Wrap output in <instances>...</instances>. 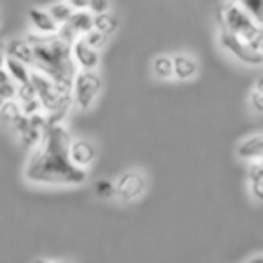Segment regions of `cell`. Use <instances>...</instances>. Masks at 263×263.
I'll return each instance as SVG.
<instances>
[{
    "mask_svg": "<svg viewBox=\"0 0 263 263\" xmlns=\"http://www.w3.org/2000/svg\"><path fill=\"white\" fill-rule=\"evenodd\" d=\"M70 141L72 137L65 124L47 123L24 170L26 179L42 186H80L87 182V172L69 161Z\"/></svg>",
    "mask_w": 263,
    "mask_h": 263,
    "instance_id": "obj_1",
    "label": "cell"
},
{
    "mask_svg": "<svg viewBox=\"0 0 263 263\" xmlns=\"http://www.w3.org/2000/svg\"><path fill=\"white\" fill-rule=\"evenodd\" d=\"M26 40L33 47V65L38 72L45 74L54 83L72 85V78L78 72L70 56V45L60 40L56 34L31 33Z\"/></svg>",
    "mask_w": 263,
    "mask_h": 263,
    "instance_id": "obj_2",
    "label": "cell"
},
{
    "mask_svg": "<svg viewBox=\"0 0 263 263\" xmlns=\"http://www.w3.org/2000/svg\"><path fill=\"white\" fill-rule=\"evenodd\" d=\"M220 31H226L238 42L249 47L252 52L263 54V38H261V24L256 22L251 15L243 11L234 2H227L216 13Z\"/></svg>",
    "mask_w": 263,
    "mask_h": 263,
    "instance_id": "obj_3",
    "label": "cell"
},
{
    "mask_svg": "<svg viewBox=\"0 0 263 263\" xmlns=\"http://www.w3.org/2000/svg\"><path fill=\"white\" fill-rule=\"evenodd\" d=\"M103 81L96 70H78L72 78V105L88 110L99 98Z\"/></svg>",
    "mask_w": 263,
    "mask_h": 263,
    "instance_id": "obj_4",
    "label": "cell"
},
{
    "mask_svg": "<svg viewBox=\"0 0 263 263\" xmlns=\"http://www.w3.org/2000/svg\"><path fill=\"white\" fill-rule=\"evenodd\" d=\"M146 177L139 170H130L124 172L114 184V197L123 204H132L139 200L146 191Z\"/></svg>",
    "mask_w": 263,
    "mask_h": 263,
    "instance_id": "obj_5",
    "label": "cell"
},
{
    "mask_svg": "<svg viewBox=\"0 0 263 263\" xmlns=\"http://www.w3.org/2000/svg\"><path fill=\"white\" fill-rule=\"evenodd\" d=\"M47 126V116L44 112L33 114V116H20L13 123V132L16 134L18 141L26 148H34L42 137V132Z\"/></svg>",
    "mask_w": 263,
    "mask_h": 263,
    "instance_id": "obj_6",
    "label": "cell"
},
{
    "mask_svg": "<svg viewBox=\"0 0 263 263\" xmlns=\"http://www.w3.org/2000/svg\"><path fill=\"white\" fill-rule=\"evenodd\" d=\"M220 45L229 52L231 56H234L236 60H240L241 63L251 67H258L261 65L263 62V54H258V52H252L249 47H245L241 42H238L234 36H231L226 31H220Z\"/></svg>",
    "mask_w": 263,
    "mask_h": 263,
    "instance_id": "obj_7",
    "label": "cell"
},
{
    "mask_svg": "<svg viewBox=\"0 0 263 263\" xmlns=\"http://www.w3.org/2000/svg\"><path fill=\"white\" fill-rule=\"evenodd\" d=\"M69 161L72 166L80 170H85L87 172L92 166V162L96 161V146L87 139H74L70 141L69 144Z\"/></svg>",
    "mask_w": 263,
    "mask_h": 263,
    "instance_id": "obj_8",
    "label": "cell"
},
{
    "mask_svg": "<svg viewBox=\"0 0 263 263\" xmlns=\"http://www.w3.org/2000/svg\"><path fill=\"white\" fill-rule=\"evenodd\" d=\"M70 56L80 70H96L99 65V51L88 47L83 42V38H78L70 44Z\"/></svg>",
    "mask_w": 263,
    "mask_h": 263,
    "instance_id": "obj_9",
    "label": "cell"
},
{
    "mask_svg": "<svg viewBox=\"0 0 263 263\" xmlns=\"http://www.w3.org/2000/svg\"><path fill=\"white\" fill-rule=\"evenodd\" d=\"M172 65H173V78L179 81H190L197 76L198 72V63L193 56L190 54H175L172 56Z\"/></svg>",
    "mask_w": 263,
    "mask_h": 263,
    "instance_id": "obj_10",
    "label": "cell"
},
{
    "mask_svg": "<svg viewBox=\"0 0 263 263\" xmlns=\"http://www.w3.org/2000/svg\"><path fill=\"white\" fill-rule=\"evenodd\" d=\"M236 155L243 161H261L263 155V137L259 134L247 137L245 141H241L236 148Z\"/></svg>",
    "mask_w": 263,
    "mask_h": 263,
    "instance_id": "obj_11",
    "label": "cell"
},
{
    "mask_svg": "<svg viewBox=\"0 0 263 263\" xmlns=\"http://www.w3.org/2000/svg\"><path fill=\"white\" fill-rule=\"evenodd\" d=\"M6 56L18 62L26 63V65H33V47L26 38H13L6 45Z\"/></svg>",
    "mask_w": 263,
    "mask_h": 263,
    "instance_id": "obj_12",
    "label": "cell"
},
{
    "mask_svg": "<svg viewBox=\"0 0 263 263\" xmlns=\"http://www.w3.org/2000/svg\"><path fill=\"white\" fill-rule=\"evenodd\" d=\"M27 16H29V22L33 24V27L36 29V33L56 34V31H58V24L52 20V16L49 15L45 9L33 8V9L27 11Z\"/></svg>",
    "mask_w": 263,
    "mask_h": 263,
    "instance_id": "obj_13",
    "label": "cell"
},
{
    "mask_svg": "<svg viewBox=\"0 0 263 263\" xmlns=\"http://www.w3.org/2000/svg\"><path fill=\"white\" fill-rule=\"evenodd\" d=\"M4 69H6V72L9 74V78H11L13 83H16V85L29 83V80H31V69H29V65H26V63L18 62V60L6 58Z\"/></svg>",
    "mask_w": 263,
    "mask_h": 263,
    "instance_id": "obj_14",
    "label": "cell"
},
{
    "mask_svg": "<svg viewBox=\"0 0 263 263\" xmlns=\"http://www.w3.org/2000/svg\"><path fill=\"white\" fill-rule=\"evenodd\" d=\"M117 27H119V22H117V18L110 11L99 13V15H94V18H92V29L99 31L106 38L112 36L117 31Z\"/></svg>",
    "mask_w": 263,
    "mask_h": 263,
    "instance_id": "obj_15",
    "label": "cell"
},
{
    "mask_svg": "<svg viewBox=\"0 0 263 263\" xmlns=\"http://www.w3.org/2000/svg\"><path fill=\"white\" fill-rule=\"evenodd\" d=\"M92 18H94V15H92L90 11L81 9V11H74L72 16H70V20L67 24H69L70 29H72L74 33L81 38L83 34H87L88 31L92 29Z\"/></svg>",
    "mask_w": 263,
    "mask_h": 263,
    "instance_id": "obj_16",
    "label": "cell"
},
{
    "mask_svg": "<svg viewBox=\"0 0 263 263\" xmlns=\"http://www.w3.org/2000/svg\"><path fill=\"white\" fill-rule=\"evenodd\" d=\"M20 116H22V110H20V105L16 99H9V101H4L0 105V123L4 126H13V123Z\"/></svg>",
    "mask_w": 263,
    "mask_h": 263,
    "instance_id": "obj_17",
    "label": "cell"
},
{
    "mask_svg": "<svg viewBox=\"0 0 263 263\" xmlns=\"http://www.w3.org/2000/svg\"><path fill=\"white\" fill-rule=\"evenodd\" d=\"M152 70L159 80H172L173 78V65L172 56H157L152 63Z\"/></svg>",
    "mask_w": 263,
    "mask_h": 263,
    "instance_id": "obj_18",
    "label": "cell"
},
{
    "mask_svg": "<svg viewBox=\"0 0 263 263\" xmlns=\"http://www.w3.org/2000/svg\"><path fill=\"white\" fill-rule=\"evenodd\" d=\"M49 15L52 16V20H54L58 26H62V24H67L70 20V16H72L74 9L70 8L67 2H56V4H52L51 8H49Z\"/></svg>",
    "mask_w": 263,
    "mask_h": 263,
    "instance_id": "obj_19",
    "label": "cell"
},
{
    "mask_svg": "<svg viewBox=\"0 0 263 263\" xmlns=\"http://www.w3.org/2000/svg\"><path fill=\"white\" fill-rule=\"evenodd\" d=\"M236 6H240L247 15H251L256 22L261 24L263 18V0H231Z\"/></svg>",
    "mask_w": 263,
    "mask_h": 263,
    "instance_id": "obj_20",
    "label": "cell"
},
{
    "mask_svg": "<svg viewBox=\"0 0 263 263\" xmlns=\"http://www.w3.org/2000/svg\"><path fill=\"white\" fill-rule=\"evenodd\" d=\"M81 38H83V42L88 45V47L96 49V51H99V49H101L103 45L106 44V40H108L105 34H101L99 31H96V29H90L87 34H83Z\"/></svg>",
    "mask_w": 263,
    "mask_h": 263,
    "instance_id": "obj_21",
    "label": "cell"
},
{
    "mask_svg": "<svg viewBox=\"0 0 263 263\" xmlns=\"http://www.w3.org/2000/svg\"><path fill=\"white\" fill-rule=\"evenodd\" d=\"M36 98V92H34L33 85L29 83H24V85H18V88H16V101L18 103H26V101H31V99Z\"/></svg>",
    "mask_w": 263,
    "mask_h": 263,
    "instance_id": "obj_22",
    "label": "cell"
},
{
    "mask_svg": "<svg viewBox=\"0 0 263 263\" xmlns=\"http://www.w3.org/2000/svg\"><path fill=\"white\" fill-rule=\"evenodd\" d=\"M94 193L99 198H112L114 197V182L110 180H98L94 184Z\"/></svg>",
    "mask_w": 263,
    "mask_h": 263,
    "instance_id": "obj_23",
    "label": "cell"
},
{
    "mask_svg": "<svg viewBox=\"0 0 263 263\" xmlns=\"http://www.w3.org/2000/svg\"><path fill=\"white\" fill-rule=\"evenodd\" d=\"M249 105H251V108L254 110L258 116H261L263 114V90H258V88L251 90V94H249Z\"/></svg>",
    "mask_w": 263,
    "mask_h": 263,
    "instance_id": "obj_24",
    "label": "cell"
},
{
    "mask_svg": "<svg viewBox=\"0 0 263 263\" xmlns=\"http://www.w3.org/2000/svg\"><path fill=\"white\" fill-rule=\"evenodd\" d=\"M16 88H18V85L13 83V81H8V83L0 85V98H2V101L15 99L16 98Z\"/></svg>",
    "mask_w": 263,
    "mask_h": 263,
    "instance_id": "obj_25",
    "label": "cell"
},
{
    "mask_svg": "<svg viewBox=\"0 0 263 263\" xmlns=\"http://www.w3.org/2000/svg\"><path fill=\"white\" fill-rule=\"evenodd\" d=\"M110 9L108 0H88L87 11H90L92 15H99V13H106Z\"/></svg>",
    "mask_w": 263,
    "mask_h": 263,
    "instance_id": "obj_26",
    "label": "cell"
},
{
    "mask_svg": "<svg viewBox=\"0 0 263 263\" xmlns=\"http://www.w3.org/2000/svg\"><path fill=\"white\" fill-rule=\"evenodd\" d=\"M247 173H249V180H263V164H261V161H251Z\"/></svg>",
    "mask_w": 263,
    "mask_h": 263,
    "instance_id": "obj_27",
    "label": "cell"
},
{
    "mask_svg": "<svg viewBox=\"0 0 263 263\" xmlns=\"http://www.w3.org/2000/svg\"><path fill=\"white\" fill-rule=\"evenodd\" d=\"M249 191L258 202L263 200V180H249Z\"/></svg>",
    "mask_w": 263,
    "mask_h": 263,
    "instance_id": "obj_28",
    "label": "cell"
},
{
    "mask_svg": "<svg viewBox=\"0 0 263 263\" xmlns=\"http://www.w3.org/2000/svg\"><path fill=\"white\" fill-rule=\"evenodd\" d=\"M65 2L74 9V11H81V9L88 8V0H65Z\"/></svg>",
    "mask_w": 263,
    "mask_h": 263,
    "instance_id": "obj_29",
    "label": "cell"
},
{
    "mask_svg": "<svg viewBox=\"0 0 263 263\" xmlns=\"http://www.w3.org/2000/svg\"><path fill=\"white\" fill-rule=\"evenodd\" d=\"M8 81H11V78H9V74L6 72V69L2 67V69H0V85L8 83Z\"/></svg>",
    "mask_w": 263,
    "mask_h": 263,
    "instance_id": "obj_30",
    "label": "cell"
},
{
    "mask_svg": "<svg viewBox=\"0 0 263 263\" xmlns=\"http://www.w3.org/2000/svg\"><path fill=\"white\" fill-rule=\"evenodd\" d=\"M6 58H8V56H6V52L2 51V49H0V69H2V67H4V63H6Z\"/></svg>",
    "mask_w": 263,
    "mask_h": 263,
    "instance_id": "obj_31",
    "label": "cell"
},
{
    "mask_svg": "<svg viewBox=\"0 0 263 263\" xmlns=\"http://www.w3.org/2000/svg\"><path fill=\"white\" fill-rule=\"evenodd\" d=\"M247 263H263V258H261V256H256V258L249 259Z\"/></svg>",
    "mask_w": 263,
    "mask_h": 263,
    "instance_id": "obj_32",
    "label": "cell"
},
{
    "mask_svg": "<svg viewBox=\"0 0 263 263\" xmlns=\"http://www.w3.org/2000/svg\"><path fill=\"white\" fill-rule=\"evenodd\" d=\"M34 263H49V261H45V259H38V261H34Z\"/></svg>",
    "mask_w": 263,
    "mask_h": 263,
    "instance_id": "obj_33",
    "label": "cell"
},
{
    "mask_svg": "<svg viewBox=\"0 0 263 263\" xmlns=\"http://www.w3.org/2000/svg\"><path fill=\"white\" fill-rule=\"evenodd\" d=\"M56 263H69V261H56Z\"/></svg>",
    "mask_w": 263,
    "mask_h": 263,
    "instance_id": "obj_34",
    "label": "cell"
},
{
    "mask_svg": "<svg viewBox=\"0 0 263 263\" xmlns=\"http://www.w3.org/2000/svg\"><path fill=\"white\" fill-rule=\"evenodd\" d=\"M2 103H4V101H2V98H0V105H2Z\"/></svg>",
    "mask_w": 263,
    "mask_h": 263,
    "instance_id": "obj_35",
    "label": "cell"
}]
</instances>
